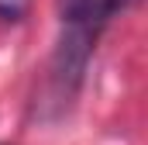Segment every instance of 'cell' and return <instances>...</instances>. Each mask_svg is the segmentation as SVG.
Returning <instances> with one entry per match:
<instances>
[{
	"label": "cell",
	"instance_id": "obj_1",
	"mask_svg": "<svg viewBox=\"0 0 148 145\" xmlns=\"http://www.w3.org/2000/svg\"><path fill=\"white\" fill-rule=\"evenodd\" d=\"M127 3L131 0H59V14H62V24L69 31L97 38L103 31V24L117 10H124Z\"/></svg>",
	"mask_w": 148,
	"mask_h": 145
},
{
	"label": "cell",
	"instance_id": "obj_2",
	"mask_svg": "<svg viewBox=\"0 0 148 145\" xmlns=\"http://www.w3.org/2000/svg\"><path fill=\"white\" fill-rule=\"evenodd\" d=\"M31 10V0H0V21H21Z\"/></svg>",
	"mask_w": 148,
	"mask_h": 145
}]
</instances>
